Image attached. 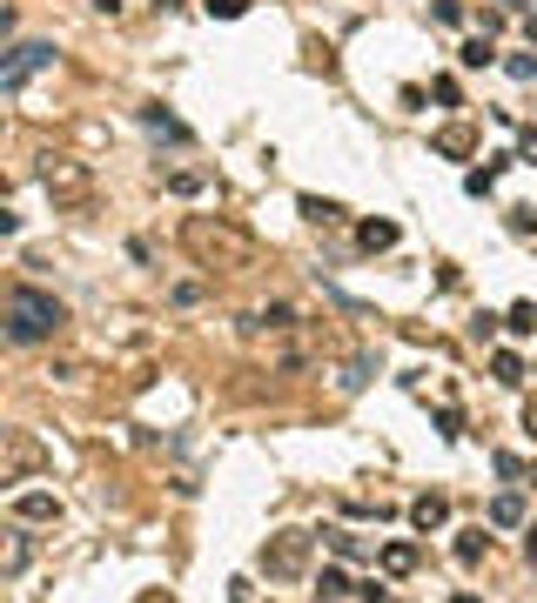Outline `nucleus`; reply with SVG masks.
Returning <instances> with one entry per match:
<instances>
[{"label":"nucleus","mask_w":537,"mask_h":603,"mask_svg":"<svg viewBox=\"0 0 537 603\" xmlns=\"http://www.w3.org/2000/svg\"><path fill=\"white\" fill-rule=\"evenodd\" d=\"M141 121H148V128H155V135H168V141H188V128H182L175 114H162V108H148Z\"/></svg>","instance_id":"nucleus-15"},{"label":"nucleus","mask_w":537,"mask_h":603,"mask_svg":"<svg viewBox=\"0 0 537 603\" xmlns=\"http://www.w3.org/2000/svg\"><path fill=\"white\" fill-rule=\"evenodd\" d=\"M450 603H484V596H471V590H457V596H450Z\"/></svg>","instance_id":"nucleus-27"},{"label":"nucleus","mask_w":537,"mask_h":603,"mask_svg":"<svg viewBox=\"0 0 537 603\" xmlns=\"http://www.w3.org/2000/svg\"><path fill=\"white\" fill-rule=\"evenodd\" d=\"M14 523H61V497H48V490H21V497H14Z\"/></svg>","instance_id":"nucleus-8"},{"label":"nucleus","mask_w":537,"mask_h":603,"mask_svg":"<svg viewBox=\"0 0 537 603\" xmlns=\"http://www.w3.org/2000/svg\"><path fill=\"white\" fill-rule=\"evenodd\" d=\"M135 603H175V596H168V590H141Z\"/></svg>","instance_id":"nucleus-25"},{"label":"nucleus","mask_w":537,"mask_h":603,"mask_svg":"<svg viewBox=\"0 0 537 603\" xmlns=\"http://www.w3.org/2000/svg\"><path fill=\"white\" fill-rule=\"evenodd\" d=\"M524 556L537 563V523H530V530H524Z\"/></svg>","instance_id":"nucleus-26"},{"label":"nucleus","mask_w":537,"mask_h":603,"mask_svg":"<svg viewBox=\"0 0 537 603\" xmlns=\"http://www.w3.org/2000/svg\"><path fill=\"white\" fill-rule=\"evenodd\" d=\"M357 241H363L370 255H376V249H397V222H363V228H357Z\"/></svg>","instance_id":"nucleus-12"},{"label":"nucleus","mask_w":537,"mask_h":603,"mask_svg":"<svg viewBox=\"0 0 537 603\" xmlns=\"http://www.w3.org/2000/svg\"><path fill=\"white\" fill-rule=\"evenodd\" d=\"M209 14H222V21H236V14H249V0H209Z\"/></svg>","instance_id":"nucleus-23"},{"label":"nucleus","mask_w":537,"mask_h":603,"mask_svg":"<svg viewBox=\"0 0 537 603\" xmlns=\"http://www.w3.org/2000/svg\"><path fill=\"white\" fill-rule=\"evenodd\" d=\"M209 188V175H196V168H175L168 175V194H202Z\"/></svg>","instance_id":"nucleus-17"},{"label":"nucleus","mask_w":537,"mask_h":603,"mask_svg":"<svg viewBox=\"0 0 537 603\" xmlns=\"http://www.w3.org/2000/svg\"><path fill=\"white\" fill-rule=\"evenodd\" d=\"M41 469H54V456H48V442L34 429H8V436H0V482H27Z\"/></svg>","instance_id":"nucleus-5"},{"label":"nucleus","mask_w":537,"mask_h":603,"mask_svg":"<svg viewBox=\"0 0 537 603\" xmlns=\"http://www.w3.org/2000/svg\"><path fill=\"white\" fill-rule=\"evenodd\" d=\"M376 563H383V577H410L416 570V543H383Z\"/></svg>","instance_id":"nucleus-10"},{"label":"nucleus","mask_w":537,"mask_h":603,"mask_svg":"<svg viewBox=\"0 0 537 603\" xmlns=\"http://www.w3.org/2000/svg\"><path fill=\"white\" fill-rule=\"evenodd\" d=\"M490 523H497V530H517V523H524V497H517V490L490 497Z\"/></svg>","instance_id":"nucleus-11"},{"label":"nucleus","mask_w":537,"mask_h":603,"mask_svg":"<svg viewBox=\"0 0 537 603\" xmlns=\"http://www.w3.org/2000/svg\"><path fill=\"white\" fill-rule=\"evenodd\" d=\"M410 523H416L424 537H430V530H444V523H450V497H437V490H430V497H416V503H410Z\"/></svg>","instance_id":"nucleus-9"},{"label":"nucleus","mask_w":537,"mask_h":603,"mask_svg":"<svg viewBox=\"0 0 537 603\" xmlns=\"http://www.w3.org/2000/svg\"><path fill=\"white\" fill-rule=\"evenodd\" d=\"M437 148H444V154H471V135H464V128H444Z\"/></svg>","instance_id":"nucleus-21"},{"label":"nucleus","mask_w":537,"mask_h":603,"mask_svg":"<svg viewBox=\"0 0 537 603\" xmlns=\"http://www.w3.org/2000/svg\"><path fill=\"white\" fill-rule=\"evenodd\" d=\"M310 556H316V537L310 530H276V537L262 543V577L302 583V577H310Z\"/></svg>","instance_id":"nucleus-4"},{"label":"nucleus","mask_w":537,"mask_h":603,"mask_svg":"<svg viewBox=\"0 0 537 603\" xmlns=\"http://www.w3.org/2000/svg\"><path fill=\"white\" fill-rule=\"evenodd\" d=\"M302 215H310V222H342L336 201H316V194H302Z\"/></svg>","instance_id":"nucleus-19"},{"label":"nucleus","mask_w":537,"mask_h":603,"mask_svg":"<svg viewBox=\"0 0 537 603\" xmlns=\"http://www.w3.org/2000/svg\"><path fill=\"white\" fill-rule=\"evenodd\" d=\"M61 329H67V309H61L48 289H27V281H21V289L8 296V342H14V349L54 342Z\"/></svg>","instance_id":"nucleus-2"},{"label":"nucleus","mask_w":537,"mask_h":603,"mask_svg":"<svg viewBox=\"0 0 537 603\" xmlns=\"http://www.w3.org/2000/svg\"><path fill=\"white\" fill-rule=\"evenodd\" d=\"M530 482H537V469H530Z\"/></svg>","instance_id":"nucleus-29"},{"label":"nucleus","mask_w":537,"mask_h":603,"mask_svg":"<svg viewBox=\"0 0 537 603\" xmlns=\"http://www.w3.org/2000/svg\"><path fill=\"white\" fill-rule=\"evenodd\" d=\"M41 67H54V48H48V40H21V48L0 61V95H21Z\"/></svg>","instance_id":"nucleus-6"},{"label":"nucleus","mask_w":537,"mask_h":603,"mask_svg":"<svg viewBox=\"0 0 537 603\" xmlns=\"http://www.w3.org/2000/svg\"><path fill=\"white\" fill-rule=\"evenodd\" d=\"M350 590H357V583L342 577V570H323V577H316V596H323V603H336V596H350Z\"/></svg>","instance_id":"nucleus-14"},{"label":"nucleus","mask_w":537,"mask_h":603,"mask_svg":"<svg viewBox=\"0 0 537 603\" xmlns=\"http://www.w3.org/2000/svg\"><path fill=\"white\" fill-rule=\"evenodd\" d=\"M27 563H34V537H27V523H14L8 543H0V577H21Z\"/></svg>","instance_id":"nucleus-7"},{"label":"nucleus","mask_w":537,"mask_h":603,"mask_svg":"<svg viewBox=\"0 0 537 603\" xmlns=\"http://www.w3.org/2000/svg\"><path fill=\"white\" fill-rule=\"evenodd\" d=\"M34 175H41V188H48L54 209H88V201H95V168H88L82 154H54V148H48Z\"/></svg>","instance_id":"nucleus-3"},{"label":"nucleus","mask_w":537,"mask_h":603,"mask_svg":"<svg viewBox=\"0 0 537 603\" xmlns=\"http://www.w3.org/2000/svg\"><path fill=\"white\" fill-rule=\"evenodd\" d=\"M490 376L504 382V389H517V382H524V362H517L511 349H497V355H490Z\"/></svg>","instance_id":"nucleus-13"},{"label":"nucleus","mask_w":537,"mask_h":603,"mask_svg":"<svg viewBox=\"0 0 537 603\" xmlns=\"http://www.w3.org/2000/svg\"><path fill=\"white\" fill-rule=\"evenodd\" d=\"M504 322H511V329H517V336H537V309H530V302H517V309H511Z\"/></svg>","instance_id":"nucleus-20"},{"label":"nucleus","mask_w":537,"mask_h":603,"mask_svg":"<svg viewBox=\"0 0 537 603\" xmlns=\"http://www.w3.org/2000/svg\"><path fill=\"white\" fill-rule=\"evenodd\" d=\"M484 530H464V537H457V563H484Z\"/></svg>","instance_id":"nucleus-18"},{"label":"nucleus","mask_w":537,"mask_h":603,"mask_svg":"<svg viewBox=\"0 0 537 603\" xmlns=\"http://www.w3.org/2000/svg\"><path fill=\"white\" fill-rule=\"evenodd\" d=\"M524 429H530V442H537V395L524 402Z\"/></svg>","instance_id":"nucleus-24"},{"label":"nucleus","mask_w":537,"mask_h":603,"mask_svg":"<svg viewBox=\"0 0 537 603\" xmlns=\"http://www.w3.org/2000/svg\"><path fill=\"white\" fill-rule=\"evenodd\" d=\"M497 54H490V40H471V48H464V67H490Z\"/></svg>","instance_id":"nucleus-22"},{"label":"nucleus","mask_w":537,"mask_h":603,"mask_svg":"<svg viewBox=\"0 0 537 603\" xmlns=\"http://www.w3.org/2000/svg\"><path fill=\"white\" fill-rule=\"evenodd\" d=\"M323 537H329V550H336L342 563H357V556H363V537H350V530H323Z\"/></svg>","instance_id":"nucleus-16"},{"label":"nucleus","mask_w":537,"mask_h":603,"mask_svg":"<svg viewBox=\"0 0 537 603\" xmlns=\"http://www.w3.org/2000/svg\"><path fill=\"white\" fill-rule=\"evenodd\" d=\"M182 249L196 255V268H209V275L255 268V235L236 228V222H222V215H188L182 222Z\"/></svg>","instance_id":"nucleus-1"},{"label":"nucleus","mask_w":537,"mask_h":603,"mask_svg":"<svg viewBox=\"0 0 537 603\" xmlns=\"http://www.w3.org/2000/svg\"><path fill=\"white\" fill-rule=\"evenodd\" d=\"M530 40H537V21H530Z\"/></svg>","instance_id":"nucleus-28"}]
</instances>
